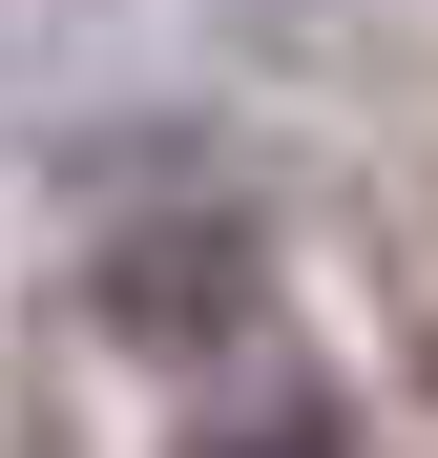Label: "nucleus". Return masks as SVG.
<instances>
[{
  "label": "nucleus",
  "instance_id": "obj_1",
  "mask_svg": "<svg viewBox=\"0 0 438 458\" xmlns=\"http://www.w3.org/2000/svg\"><path fill=\"white\" fill-rule=\"evenodd\" d=\"M188 458H355V437H334V396H251V417H209Z\"/></svg>",
  "mask_w": 438,
  "mask_h": 458
}]
</instances>
